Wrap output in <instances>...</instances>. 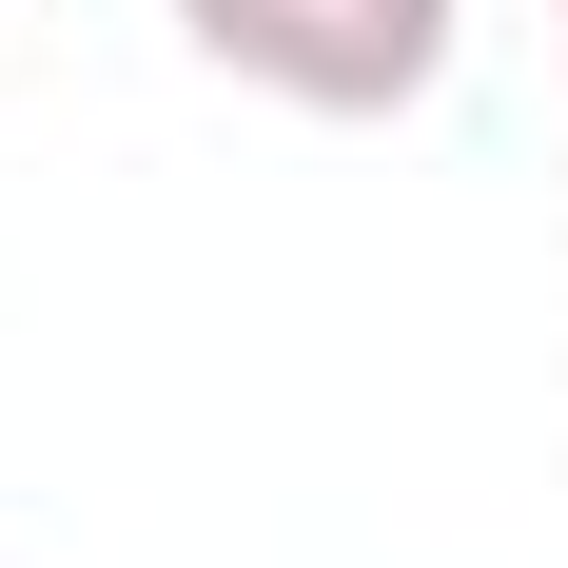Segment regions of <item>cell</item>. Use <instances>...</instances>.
I'll use <instances>...</instances> for the list:
<instances>
[{"label": "cell", "mask_w": 568, "mask_h": 568, "mask_svg": "<svg viewBox=\"0 0 568 568\" xmlns=\"http://www.w3.org/2000/svg\"><path fill=\"white\" fill-rule=\"evenodd\" d=\"M549 20H568V0H549Z\"/></svg>", "instance_id": "2"}, {"label": "cell", "mask_w": 568, "mask_h": 568, "mask_svg": "<svg viewBox=\"0 0 568 568\" xmlns=\"http://www.w3.org/2000/svg\"><path fill=\"white\" fill-rule=\"evenodd\" d=\"M452 20L470 0H176V40L294 118H412L452 79Z\"/></svg>", "instance_id": "1"}]
</instances>
